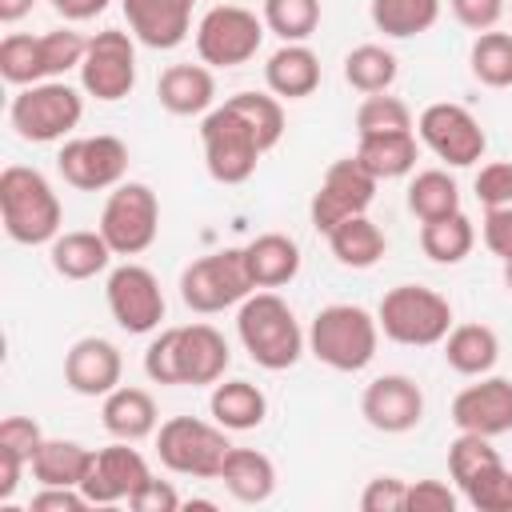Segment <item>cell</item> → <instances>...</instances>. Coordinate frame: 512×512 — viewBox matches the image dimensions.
<instances>
[{"label":"cell","instance_id":"6da1fadb","mask_svg":"<svg viewBox=\"0 0 512 512\" xmlns=\"http://www.w3.org/2000/svg\"><path fill=\"white\" fill-rule=\"evenodd\" d=\"M280 136H284L280 96L236 92L200 120L204 168L216 184H244L256 172L260 156L280 144Z\"/></svg>","mask_w":512,"mask_h":512},{"label":"cell","instance_id":"7a4b0ae2","mask_svg":"<svg viewBox=\"0 0 512 512\" xmlns=\"http://www.w3.org/2000/svg\"><path fill=\"white\" fill-rule=\"evenodd\" d=\"M232 364L228 340L196 320V324H180V328H160L144 352V376L152 384H216L224 380Z\"/></svg>","mask_w":512,"mask_h":512},{"label":"cell","instance_id":"3957f363","mask_svg":"<svg viewBox=\"0 0 512 512\" xmlns=\"http://www.w3.org/2000/svg\"><path fill=\"white\" fill-rule=\"evenodd\" d=\"M236 336H240L244 352L252 356V364H260L268 372L292 368L308 348V332L300 328L288 300L276 296L272 288H256L252 296L240 300Z\"/></svg>","mask_w":512,"mask_h":512},{"label":"cell","instance_id":"277c9868","mask_svg":"<svg viewBox=\"0 0 512 512\" xmlns=\"http://www.w3.org/2000/svg\"><path fill=\"white\" fill-rule=\"evenodd\" d=\"M0 220H4V232L28 248L52 244L60 236L64 208L40 168L8 164L0 172Z\"/></svg>","mask_w":512,"mask_h":512},{"label":"cell","instance_id":"5b68a950","mask_svg":"<svg viewBox=\"0 0 512 512\" xmlns=\"http://www.w3.org/2000/svg\"><path fill=\"white\" fill-rule=\"evenodd\" d=\"M380 324L360 304H328L308 324V352L332 372H360L376 360Z\"/></svg>","mask_w":512,"mask_h":512},{"label":"cell","instance_id":"8992f818","mask_svg":"<svg viewBox=\"0 0 512 512\" xmlns=\"http://www.w3.org/2000/svg\"><path fill=\"white\" fill-rule=\"evenodd\" d=\"M376 324L388 340H396L404 348H432V344H444V336L452 328V304L436 288L396 284L380 296Z\"/></svg>","mask_w":512,"mask_h":512},{"label":"cell","instance_id":"52a82bcc","mask_svg":"<svg viewBox=\"0 0 512 512\" xmlns=\"http://www.w3.org/2000/svg\"><path fill=\"white\" fill-rule=\"evenodd\" d=\"M228 428H220L216 420H200V416H168L156 428V456L168 472L176 476H192V480H216L232 440L224 436Z\"/></svg>","mask_w":512,"mask_h":512},{"label":"cell","instance_id":"ba28073f","mask_svg":"<svg viewBox=\"0 0 512 512\" xmlns=\"http://www.w3.org/2000/svg\"><path fill=\"white\" fill-rule=\"evenodd\" d=\"M84 116V96L64 80H40L12 96L8 124L28 144H56L64 140Z\"/></svg>","mask_w":512,"mask_h":512},{"label":"cell","instance_id":"9c48e42d","mask_svg":"<svg viewBox=\"0 0 512 512\" xmlns=\"http://www.w3.org/2000/svg\"><path fill=\"white\" fill-rule=\"evenodd\" d=\"M256 284L248 276V264H244V248H220V252H208L200 260H192L184 272H180V300L200 312V316H212V312H224L232 304H240L244 296H252Z\"/></svg>","mask_w":512,"mask_h":512},{"label":"cell","instance_id":"30bf717a","mask_svg":"<svg viewBox=\"0 0 512 512\" xmlns=\"http://www.w3.org/2000/svg\"><path fill=\"white\" fill-rule=\"evenodd\" d=\"M264 16L240 4H216L196 24V52L208 68H240L264 44Z\"/></svg>","mask_w":512,"mask_h":512},{"label":"cell","instance_id":"8fae6325","mask_svg":"<svg viewBox=\"0 0 512 512\" xmlns=\"http://www.w3.org/2000/svg\"><path fill=\"white\" fill-rule=\"evenodd\" d=\"M160 232V200L148 184L124 180L108 192L104 212H100V236L116 256H140L144 248L156 244Z\"/></svg>","mask_w":512,"mask_h":512},{"label":"cell","instance_id":"7c38bea8","mask_svg":"<svg viewBox=\"0 0 512 512\" xmlns=\"http://www.w3.org/2000/svg\"><path fill=\"white\" fill-rule=\"evenodd\" d=\"M416 136L448 168H472L488 148V136H484L480 120L464 104H452V100L428 104L416 116Z\"/></svg>","mask_w":512,"mask_h":512},{"label":"cell","instance_id":"4fadbf2b","mask_svg":"<svg viewBox=\"0 0 512 512\" xmlns=\"http://www.w3.org/2000/svg\"><path fill=\"white\" fill-rule=\"evenodd\" d=\"M80 88L100 104H116L136 88V36L120 28H104L88 36L80 60Z\"/></svg>","mask_w":512,"mask_h":512},{"label":"cell","instance_id":"5bb4252c","mask_svg":"<svg viewBox=\"0 0 512 512\" xmlns=\"http://www.w3.org/2000/svg\"><path fill=\"white\" fill-rule=\"evenodd\" d=\"M376 176L356 160V156H340L328 164V172L320 176V188L312 192V204H308V216H312V228L316 232H332L340 220L348 216H364L368 204L376 200Z\"/></svg>","mask_w":512,"mask_h":512},{"label":"cell","instance_id":"9a60e30c","mask_svg":"<svg viewBox=\"0 0 512 512\" xmlns=\"http://www.w3.org/2000/svg\"><path fill=\"white\" fill-rule=\"evenodd\" d=\"M104 300H108L112 320H116L128 336H148V332H156L160 320H164V308H168L156 272L144 268V264H132V260L108 272Z\"/></svg>","mask_w":512,"mask_h":512},{"label":"cell","instance_id":"2e32d148","mask_svg":"<svg viewBox=\"0 0 512 512\" xmlns=\"http://www.w3.org/2000/svg\"><path fill=\"white\" fill-rule=\"evenodd\" d=\"M56 168L64 176V184L80 188V192H104L124 184L128 172V144L120 136L96 132V136H72L64 140Z\"/></svg>","mask_w":512,"mask_h":512},{"label":"cell","instance_id":"e0dca14e","mask_svg":"<svg viewBox=\"0 0 512 512\" xmlns=\"http://www.w3.org/2000/svg\"><path fill=\"white\" fill-rule=\"evenodd\" d=\"M360 416L368 420V428L384 432V436H400L412 432L424 420V392L412 376L404 372H388L376 376L364 396H360Z\"/></svg>","mask_w":512,"mask_h":512},{"label":"cell","instance_id":"ac0fdd59","mask_svg":"<svg viewBox=\"0 0 512 512\" xmlns=\"http://www.w3.org/2000/svg\"><path fill=\"white\" fill-rule=\"evenodd\" d=\"M452 424H456V432H480V436L512 432V380L508 376H476V384L456 392Z\"/></svg>","mask_w":512,"mask_h":512},{"label":"cell","instance_id":"d6986e66","mask_svg":"<svg viewBox=\"0 0 512 512\" xmlns=\"http://www.w3.org/2000/svg\"><path fill=\"white\" fill-rule=\"evenodd\" d=\"M148 476H152V468H148V460L132 448V440H116V444H108V448L96 452L92 472L84 476L80 492L88 496V504H120V500H128Z\"/></svg>","mask_w":512,"mask_h":512},{"label":"cell","instance_id":"ffe728a7","mask_svg":"<svg viewBox=\"0 0 512 512\" xmlns=\"http://www.w3.org/2000/svg\"><path fill=\"white\" fill-rule=\"evenodd\" d=\"M120 376H124V356L104 336H80L64 352V384L76 396H108L112 388H120Z\"/></svg>","mask_w":512,"mask_h":512},{"label":"cell","instance_id":"44dd1931","mask_svg":"<svg viewBox=\"0 0 512 512\" xmlns=\"http://www.w3.org/2000/svg\"><path fill=\"white\" fill-rule=\"evenodd\" d=\"M128 32L156 52H168L188 40L192 32V8L196 0H120Z\"/></svg>","mask_w":512,"mask_h":512},{"label":"cell","instance_id":"7402d4cb","mask_svg":"<svg viewBox=\"0 0 512 512\" xmlns=\"http://www.w3.org/2000/svg\"><path fill=\"white\" fill-rule=\"evenodd\" d=\"M156 100L172 116H208L216 108V76L208 64H168L156 80Z\"/></svg>","mask_w":512,"mask_h":512},{"label":"cell","instance_id":"603a6c76","mask_svg":"<svg viewBox=\"0 0 512 512\" xmlns=\"http://www.w3.org/2000/svg\"><path fill=\"white\" fill-rule=\"evenodd\" d=\"M264 84L280 100H304L320 88V56L308 44H280L264 64Z\"/></svg>","mask_w":512,"mask_h":512},{"label":"cell","instance_id":"cb8c5ba5","mask_svg":"<svg viewBox=\"0 0 512 512\" xmlns=\"http://www.w3.org/2000/svg\"><path fill=\"white\" fill-rule=\"evenodd\" d=\"M100 420H104V432L112 440H132V444L144 436H156V428H160L156 400L144 388H128V384H120L104 396Z\"/></svg>","mask_w":512,"mask_h":512},{"label":"cell","instance_id":"d4e9b609","mask_svg":"<svg viewBox=\"0 0 512 512\" xmlns=\"http://www.w3.org/2000/svg\"><path fill=\"white\" fill-rule=\"evenodd\" d=\"M244 264L256 288H284L300 272V244L284 232H260L244 244Z\"/></svg>","mask_w":512,"mask_h":512},{"label":"cell","instance_id":"484cf974","mask_svg":"<svg viewBox=\"0 0 512 512\" xmlns=\"http://www.w3.org/2000/svg\"><path fill=\"white\" fill-rule=\"evenodd\" d=\"M112 256H116V252L108 248V240L100 236V228H96V232H88V228L60 232V236L48 244V260H52L56 276H64V280H92L96 272L108 268Z\"/></svg>","mask_w":512,"mask_h":512},{"label":"cell","instance_id":"4316f807","mask_svg":"<svg viewBox=\"0 0 512 512\" xmlns=\"http://www.w3.org/2000/svg\"><path fill=\"white\" fill-rule=\"evenodd\" d=\"M208 412L228 432H252L268 416V396L252 380H224V384L216 380L208 396Z\"/></svg>","mask_w":512,"mask_h":512},{"label":"cell","instance_id":"83f0119b","mask_svg":"<svg viewBox=\"0 0 512 512\" xmlns=\"http://www.w3.org/2000/svg\"><path fill=\"white\" fill-rule=\"evenodd\" d=\"M500 360V336L488 324H452L444 336V364L460 376H488Z\"/></svg>","mask_w":512,"mask_h":512},{"label":"cell","instance_id":"f1b7e54d","mask_svg":"<svg viewBox=\"0 0 512 512\" xmlns=\"http://www.w3.org/2000/svg\"><path fill=\"white\" fill-rule=\"evenodd\" d=\"M216 480L240 504H264L276 492V464L264 452H256V448H236L232 444V452H228V460H224Z\"/></svg>","mask_w":512,"mask_h":512},{"label":"cell","instance_id":"f546056e","mask_svg":"<svg viewBox=\"0 0 512 512\" xmlns=\"http://www.w3.org/2000/svg\"><path fill=\"white\" fill-rule=\"evenodd\" d=\"M376 180H400L416 168V132H376V136H356L352 152Z\"/></svg>","mask_w":512,"mask_h":512},{"label":"cell","instance_id":"4dcf8cb0","mask_svg":"<svg viewBox=\"0 0 512 512\" xmlns=\"http://www.w3.org/2000/svg\"><path fill=\"white\" fill-rule=\"evenodd\" d=\"M96 452L84 448L80 440H48L40 444V452L32 456V476L36 484H60V488H80L84 476L92 472Z\"/></svg>","mask_w":512,"mask_h":512},{"label":"cell","instance_id":"1f68e13d","mask_svg":"<svg viewBox=\"0 0 512 512\" xmlns=\"http://www.w3.org/2000/svg\"><path fill=\"white\" fill-rule=\"evenodd\" d=\"M328 248H332V256H336V264H344V268H372V264L384 256L388 240H384V232H380V228L368 220V212H364V216L340 220V224L328 232Z\"/></svg>","mask_w":512,"mask_h":512},{"label":"cell","instance_id":"d6a6232c","mask_svg":"<svg viewBox=\"0 0 512 512\" xmlns=\"http://www.w3.org/2000/svg\"><path fill=\"white\" fill-rule=\"evenodd\" d=\"M472 248H476V224L464 216V208L420 224V252L432 264H460Z\"/></svg>","mask_w":512,"mask_h":512},{"label":"cell","instance_id":"836d02e7","mask_svg":"<svg viewBox=\"0 0 512 512\" xmlns=\"http://www.w3.org/2000/svg\"><path fill=\"white\" fill-rule=\"evenodd\" d=\"M368 16H372L376 32H384L392 40H408V36H420V32L436 28L440 0H372Z\"/></svg>","mask_w":512,"mask_h":512},{"label":"cell","instance_id":"e575fe53","mask_svg":"<svg viewBox=\"0 0 512 512\" xmlns=\"http://www.w3.org/2000/svg\"><path fill=\"white\" fill-rule=\"evenodd\" d=\"M396 76H400V60H396V52L384 48V44H356V48L344 56V80H348L356 92H364V96L388 92V88L396 84Z\"/></svg>","mask_w":512,"mask_h":512},{"label":"cell","instance_id":"d590c367","mask_svg":"<svg viewBox=\"0 0 512 512\" xmlns=\"http://www.w3.org/2000/svg\"><path fill=\"white\" fill-rule=\"evenodd\" d=\"M408 212H412L420 224L460 212V184H456L444 168H424V172H416L412 184H408Z\"/></svg>","mask_w":512,"mask_h":512},{"label":"cell","instance_id":"8d00e7d4","mask_svg":"<svg viewBox=\"0 0 512 512\" xmlns=\"http://www.w3.org/2000/svg\"><path fill=\"white\" fill-rule=\"evenodd\" d=\"M468 68L488 88H512V32H476L468 48Z\"/></svg>","mask_w":512,"mask_h":512},{"label":"cell","instance_id":"74e56055","mask_svg":"<svg viewBox=\"0 0 512 512\" xmlns=\"http://www.w3.org/2000/svg\"><path fill=\"white\" fill-rule=\"evenodd\" d=\"M88 40L72 28H52L36 36V84L40 80H60L68 68H80Z\"/></svg>","mask_w":512,"mask_h":512},{"label":"cell","instance_id":"f35d334b","mask_svg":"<svg viewBox=\"0 0 512 512\" xmlns=\"http://www.w3.org/2000/svg\"><path fill=\"white\" fill-rule=\"evenodd\" d=\"M260 16L284 44H304L320 28V0H264Z\"/></svg>","mask_w":512,"mask_h":512},{"label":"cell","instance_id":"ab89813d","mask_svg":"<svg viewBox=\"0 0 512 512\" xmlns=\"http://www.w3.org/2000/svg\"><path fill=\"white\" fill-rule=\"evenodd\" d=\"M376 132H412V108L400 96L372 92L356 108V136H376Z\"/></svg>","mask_w":512,"mask_h":512},{"label":"cell","instance_id":"60d3db41","mask_svg":"<svg viewBox=\"0 0 512 512\" xmlns=\"http://www.w3.org/2000/svg\"><path fill=\"white\" fill-rule=\"evenodd\" d=\"M500 464V452L492 448V436H480V432H460L452 444H448V476L456 480V488H464L472 476H480L484 468Z\"/></svg>","mask_w":512,"mask_h":512},{"label":"cell","instance_id":"b9f144b4","mask_svg":"<svg viewBox=\"0 0 512 512\" xmlns=\"http://www.w3.org/2000/svg\"><path fill=\"white\" fill-rule=\"evenodd\" d=\"M460 496L476 508V512H512V468L500 460L492 468H484L480 476H472Z\"/></svg>","mask_w":512,"mask_h":512},{"label":"cell","instance_id":"7bdbcfd3","mask_svg":"<svg viewBox=\"0 0 512 512\" xmlns=\"http://www.w3.org/2000/svg\"><path fill=\"white\" fill-rule=\"evenodd\" d=\"M0 76L16 88L36 84V36L28 32H8L0 40Z\"/></svg>","mask_w":512,"mask_h":512},{"label":"cell","instance_id":"ee69618b","mask_svg":"<svg viewBox=\"0 0 512 512\" xmlns=\"http://www.w3.org/2000/svg\"><path fill=\"white\" fill-rule=\"evenodd\" d=\"M40 444H44V432L32 416H4L0 420V452H12L32 468V456L40 452Z\"/></svg>","mask_w":512,"mask_h":512},{"label":"cell","instance_id":"f6af8a7d","mask_svg":"<svg viewBox=\"0 0 512 512\" xmlns=\"http://www.w3.org/2000/svg\"><path fill=\"white\" fill-rule=\"evenodd\" d=\"M472 188H476V200H480L484 208H504V204H512V160L480 164Z\"/></svg>","mask_w":512,"mask_h":512},{"label":"cell","instance_id":"bcb514c9","mask_svg":"<svg viewBox=\"0 0 512 512\" xmlns=\"http://www.w3.org/2000/svg\"><path fill=\"white\" fill-rule=\"evenodd\" d=\"M404 500H408V480L400 476H372L360 492L364 512H404Z\"/></svg>","mask_w":512,"mask_h":512},{"label":"cell","instance_id":"7dc6e473","mask_svg":"<svg viewBox=\"0 0 512 512\" xmlns=\"http://www.w3.org/2000/svg\"><path fill=\"white\" fill-rule=\"evenodd\" d=\"M460 496L444 480H408L404 512H456Z\"/></svg>","mask_w":512,"mask_h":512},{"label":"cell","instance_id":"c3c4849f","mask_svg":"<svg viewBox=\"0 0 512 512\" xmlns=\"http://www.w3.org/2000/svg\"><path fill=\"white\" fill-rule=\"evenodd\" d=\"M480 236H484V248H488L496 260H512V204H504V208H484Z\"/></svg>","mask_w":512,"mask_h":512},{"label":"cell","instance_id":"681fc988","mask_svg":"<svg viewBox=\"0 0 512 512\" xmlns=\"http://www.w3.org/2000/svg\"><path fill=\"white\" fill-rule=\"evenodd\" d=\"M448 8H452V16L468 28V32H492L496 24H500V16H504V0H448Z\"/></svg>","mask_w":512,"mask_h":512},{"label":"cell","instance_id":"f907efd6","mask_svg":"<svg viewBox=\"0 0 512 512\" xmlns=\"http://www.w3.org/2000/svg\"><path fill=\"white\" fill-rule=\"evenodd\" d=\"M128 504H132L136 512H176V508H184L180 492H176L168 480H156V476H148V480L128 496Z\"/></svg>","mask_w":512,"mask_h":512},{"label":"cell","instance_id":"816d5d0a","mask_svg":"<svg viewBox=\"0 0 512 512\" xmlns=\"http://www.w3.org/2000/svg\"><path fill=\"white\" fill-rule=\"evenodd\" d=\"M88 496L80 488H60V484H40V492L28 500V512H84Z\"/></svg>","mask_w":512,"mask_h":512},{"label":"cell","instance_id":"f5cc1de1","mask_svg":"<svg viewBox=\"0 0 512 512\" xmlns=\"http://www.w3.org/2000/svg\"><path fill=\"white\" fill-rule=\"evenodd\" d=\"M64 20H92V16H100L112 0H48Z\"/></svg>","mask_w":512,"mask_h":512},{"label":"cell","instance_id":"db71d44e","mask_svg":"<svg viewBox=\"0 0 512 512\" xmlns=\"http://www.w3.org/2000/svg\"><path fill=\"white\" fill-rule=\"evenodd\" d=\"M32 4L36 0H0V20L4 24H16V20H24L32 12Z\"/></svg>","mask_w":512,"mask_h":512},{"label":"cell","instance_id":"11a10c76","mask_svg":"<svg viewBox=\"0 0 512 512\" xmlns=\"http://www.w3.org/2000/svg\"><path fill=\"white\" fill-rule=\"evenodd\" d=\"M504 284H508V292H512V260H504Z\"/></svg>","mask_w":512,"mask_h":512}]
</instances>
